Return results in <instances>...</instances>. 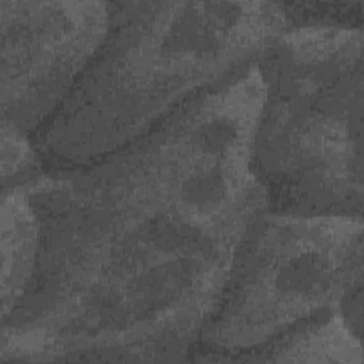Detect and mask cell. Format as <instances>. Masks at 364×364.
<instances>
[{
  "mask_svg": "<svg viewBox=\"0 0 364 364\" xmlns=\"http://www.w3.org/2000/svg\"><path fill=\"white\" fill-rule=\"evenodd\" d=\"M1 182L3 191L23 185L38 173L41 158L30 135L16 125L1 121Z\"/></svg>",
  "mask_w": 364,
  "mask_h": 364,
  "instance_id": "8",
  "label": "cell"
},
{
  "mask_svg": "<svg viewBox=\"0 0 364 364\" xmlns=\"http://www.w3.org/2000/svg\"><path fill=\"white\" fill-rule=\"evenodd\" d=\"M363 291V218L263 210L243 235L199 341L259 347Z\"/></svg>",
  "mask_w": 364,
  "mask_h": 364,
  "instance_id": "4",
  "label": "cell"
},
{
  "mask_svg": "<svg viewBox=\"0 0 364 364\" xmlns=\"http://www.w3.org/2000/svg\"><path fill=\"white\" fill-rule=\"evenodd\" d=\"M1 320L23 299L38 255V220L24 189L1 193Z\"/></svg>",
  "mask_w": 364,
  "mask_h": 364,
  "instance_id": "7",
  "label": "cell"
},
{
  "mask_svg": "<svg viewBox=\"0 0 364 364\" xmlns=\"http://www.w3.org/2000/svg\"><path fill=\"white\" fill-rule=\"evenodd\" d=\"M253 63L91 164L20 185L38 220L3 361H181L267 198L252 165Z\"/></svg>",
  "mask_w": 364,
  "mask_h": 364,
  "instance_id": "1",
  "label": "cell"
},
{
  "mask_svg": "<svg viewBox=\"0 0 364 364\" xmlns=\"http://www.w3.org/2000/svg\"><path fill=\"white\" fill-rule=\"evenodd\" d=\"M209 361L255 363H363L361 337L340 311L309 318L279 337L250 350L209 354Z\"/></svg>",
  "mask_w": 364,
  "mask_h": 364,
  "instance_id": "6",
  "label": "cell"
},
{
  "mask_svg": "<svg viewBox=\"0 0 364 364\" xmlns=\"http://www.w3.org/2000/svg\"><path fill=\"white\" fill-rule=\"evenodd\" d=\"M105 1L0 0L1 121L36 135L104 40Z\"/></svg>",
  "mask_w": 364,
  "mask_h": 364,
  "instance_id": "5",
  "label": "cell"
},
{
  "mask_svg": "<svg viewBox=\"0 0 364 364\" xmlns=\"http://www.w3.org/2000/svg\"><path fill=\"white\" fill-rule=\"evenodd\" d=\"M102 43L34 135L54 169L101 159L242 71L287 28L276 1H114Z\"/></svg>",
  "mask_w": 364,
  "mask_h": 364,
  "instance_id": "2",
  "label": "cell"
},
{
  "mask_svg": "<svg viewBox=\"0 0 364 364\" xmlns=\"http://www.w3.org/2000/svg\"><path fill=\"white\" fill-rule=\"evenodd\" d=\"M289 27L340 26L361 27L364 1H291L279 3Z\"/></svg>",
  "mask_w": 364,
  "mask_h": 364,
  "instance_id": "9",
  "label": "cell"
},
{
  "mask_svg": "<svg viewBox=\"0 0 364 364\" xmlns=\"http://www.w3.org/2000/svg\"><path fill=\"white\" fill-rule=\"evenodd\" d=\"M256 64L252 165L269 210L363 218V28L289 27Z\"/></svg>",
  "mask_w": 364,
  "mask_h": 364,
  "instance_id": "3",
  "label": "cell"
}]
</instances>
